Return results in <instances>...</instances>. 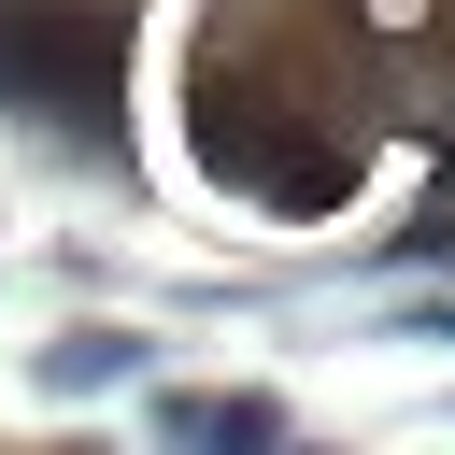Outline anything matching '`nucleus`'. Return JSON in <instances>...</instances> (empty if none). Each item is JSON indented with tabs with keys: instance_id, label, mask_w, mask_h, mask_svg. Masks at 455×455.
<instances>
[{
	"instance_id": "3",
	"label": "nucleus",
	"mask_w": 455,
	"mask_h": 455,
	"mask_svg": "<svg viewBox=\"0 0 455 455\" xmlns=\"http://www.w3.org/2000/svg\"><path fill=\"white\" fill-rule=\"evenodd\" d=\"M128 370H142V341H128V327H71V341H43V384H57V398L128 384Z\"/></svg>"
},
{
	"instance_id": "2",
	"label": "nucleus",
	"mask_w": 455,
	"mask_h": 455,
	"mask_svg": "<svg viewBox=\"0 0 455 455\" xmlns=\"http://www.w3.org/2000/svg\"><path fill=\"white\" fill-rule=\"evenodd\" d=\"M156 441H284V398H156Z\"/></svg>"
},
{
	"instance_id": "1",
	"label": "nucleus",
	"mask_w": 455,
	"mask_h": 455,
	"mask_svg": "<svg viewBox=\"0 0 455 455\" xmlns=\"http://www.w3.org/2000/svg\"><path fill=\"white\" fill-rule=\"evenodd\" d=\"M114 71H128V28L100 0H0V100L100 128L114 114Z\"/></svg>"
},
{
	"instance_id": "4",
	"label": "nucleus",
	"mask_w": 455,
	"mask_h": 455,
	"mask_svg": "<svg viewBox=\"0 0 455 455\" xmlns=\"http://www.w3.org/2000/svg\"><path fill=\"white\" fill-rule=\"evenodd\" d=\"M384 327H398V341H455V299H398Z\"/></svg>"
}]
</instances>
